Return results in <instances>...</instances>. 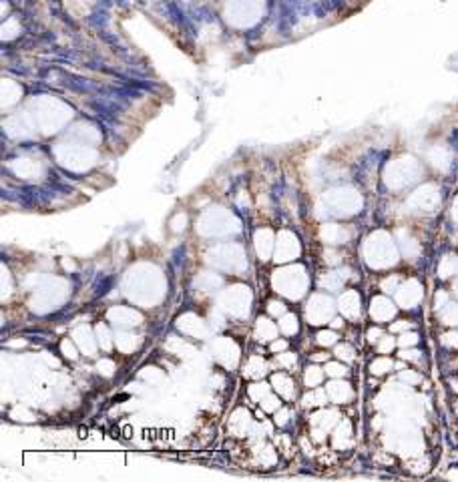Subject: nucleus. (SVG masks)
Returning a JSON list of instances; mask_svg holds the SVG:
<instances>
[{"mask_svg": "<svg viewBox=\"0 0 458 482\" xmlns=\"http://www.w3.org/2000/svg\"><path fill=\"white\" fill-rule=\"evenodd\" d=\"M263 14V0H229L225 18L235 26H251Z\"/></svg>", "mask_w": 458, "mask_h": 482, "instance_id": "1", "label": "nucleus"}, {"mask_svg": "<svg viewBox=\"0 0 458 482\" xmlns=\"http://www.w3.org/2000/svg\"><path fill=\"white\" fill-rule=\"evenodd\" d=\"M14 28H18V24H16V20H8V22L4 24V34H2V36H4V38H12V36L16 34V32H12Z\"/></svg>", "mask_w": 458, "mask_h": 482, "instance_id": "2", "label": "nucleus"}, {"mask_svg": "<svg viewBox=\"0 0 458 482\" xmlns=\"http://www.w3.org/2000/svg\"><path fill=\"white\" fill-rule=\"evenodd\" d=\"M348 370L341 366V364H329L327 366V374H331V376H343Z\"/></svg>", "mask_w": 458, "mask_h": 482, "instance_id": "3", "label": "nucleus"}, {"mask_svg": "<svg viewBox=\"0 0 458 482\" xmlns=\"http://www.w3.org/2000/svg\"><path fill=\"white\" fill-rule=\"evenodd\" d=\"M390 366H392V362L382 359V362H376V364L372 366V372H374V374H384V372H386L384 368H390Z\"/></svg>", "mask_w": 458, "mask_h": 482, "instance_id": "4", "label": "nucleus"}, {"mask_svg": "<svg viewBox=\"0 0 458 482\" xmlns=\"http://www.w3.org/2000/svg\"><path fill=\"white\" fill-rule=\"evenodd\" d=\"M398 341H400V345H410V343H416V341H418V335H416V333H406V335H402Z\"/></svg>", "mask_w": 458, "mask_h": 482, "instance_id": "5", "label": "nucleus"}, {"mask_svg": "<svg viewBox=\"0 0 458 482\" xmlns=\"http://www.w3.org/2000/svg\"><path fill=\"white\" fill-rule=\"evenodd\" d=\"M392 347H394V339H392V337H384V339H382V343L378 345V349H380L382 353H386V351H390Z\"/></svg>", "mask_w": 458, "mask_h": 482, "instance_id": "6", "label": "nucleus"}, {"mask_svg": "<svg viewBox=\"0 0 458 482\" xmlns=\"http://www.w3.org/2000/svg\"><path fill=\"white\" fill-rule=\"evenodd\" d=\"M335 351H337V355H341L343 359H352V353H354L352 347H348V345H339Z\"/></svg>", "mask_w": 458, "mask_h": 482, "instance_id": "7", "label": "nucleus"}, {"mask_svg": "<svg viewBox=\"0 0 458 482\" xmlns=\"http://www.w3.org/2000/svg\"><path fill=\"white\" fill-rule=\"evenodd\" d=\"M317 337H319L321 343H333V341H335V335H333L331 331H327V333H319Z\"/></svg>", "mask_w": 458, "mask_h": 482, "instance_id": "8", "label": "nucleus"}, {"mask_svg": "<svg viewBox=\"0 0 458 482\" xmlns=\"http://www.w3.org/2000/svg\"><path fill=\"white\" fill-rule=\"evenodd\" d=\"M406 327H410V323H408V321H400V323H394V325H392V329H394V331H400V329H406Z\"/></svg>", "mask_w": 458, "mask_h": 482, "instance_id": "9", "label": "nucleus"}, {"mask_svg": "<svg viewBox=\"0 0 458 482\" xmlns=\"http://www.w3.org/2000/svg\"><path fill=\"white\" fill-rule=\"evenodd\" d=\"M400 355L406 357V359H416V357H418V351H402Z\"/></svg>", "mask_w": 458, "mask_h": 482, "instance_id": "10", "label": "nucleus"}, {"mask_svg": "<svg viewBox=\"0 0 458 482\" xmlns=\"http://www.w3.org/2000/svg\"><path fill=\"white\" fill-rule=\"evenodd\" d=\"M456 337V333H448L446 335V339H442V341H446V343H454V345H458V339H454Z\"/></svg>", "mask_w": 458, "mask_h": 482, "instance_id": "11", "label": "nucleus"}, {"mask_svg": "<svg viewBox=\"0 0 458 482\" xmlns=\"http://www.w3.org/2000/svg\"><path fill=\"white\" fill-rule=\"evenodd\" d=\"M281 347H285V341H273L271 343V349L275 351V349H281Z\"/></svg>", "mask_w": 458, "mask_h": 482, "instance_id": "12", "label": "nucleus"}]
</instances>
